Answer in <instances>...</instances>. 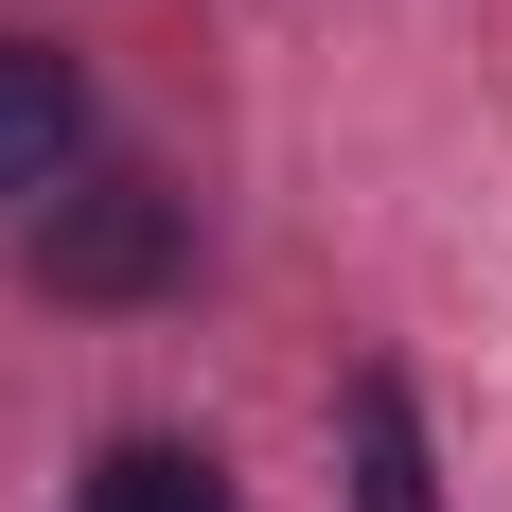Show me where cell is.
<instances>
[{
	"label": "cell",
	"mask_w": 512,
	"mask_h": 512,
	"mask_svg": "<svg viewBox=\"0 0 512 512\" xmlns=\"http://www.w3.org/2000/svg\"><path fill=\"white\" fill-rule=\"evenodd\" d=\"M177 195L159 177H89V195H53V230H36V283L53 301H159L177 283Z\"/></svg>",
	"instance_id": "cell-1"
},
{
	"label": "cell",
	"mask_w": 512,
	"mask_h": 512,
	"mask_svg": "<svg viewBox=\"0 0 512 512\" xmlns=\"http://www.w3.org/2000/svg\"><path fill=\"white\" fill-rule=\"evenodd\" d=\"M71 124H89V89H71V53L0 36V195H36L53 159H71Z\"/></svg>",
	"instance_id": "cell-2"
},
{
	"label": "cell",
	"mask_w": 512,
	"mask_h": 512,
	"mask_svg": "<svg viewBox=\"0 0 512 512\" xmlns=\"http://www.w3.org/2000/svg\"><path fill=\"white\" fill-rule=\"evenodd\" d=\"M354 512H442V460H424V407L371 371L354 389Z\"/></svg>",
	"instance_id": "cell-3"
},
{
	"label": "cell",
	"mask_w": 512,
	"mask_h": 512,
	"mask_svg": "<svg viewBox=\"0 0 512 512\" xmlns=\"http://www.w3.org/2000/svg\"><path fill=\"white\" fill-rule=\"evenodd\" d=\"M71 512H230V477H212L195 442H106Z\"/></svg>",
	"instance_id": "cell-4"
}]
</instances>
